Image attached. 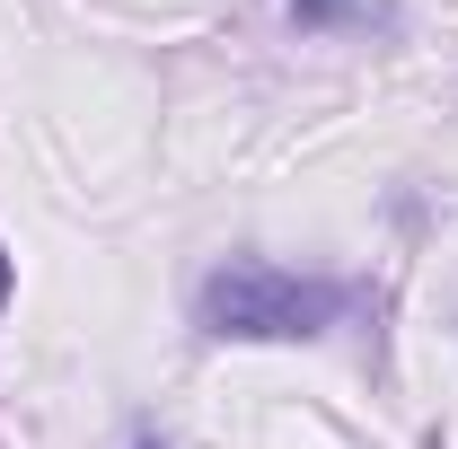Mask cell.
<instances>
[{
  "label": "cell",
  "instance_id": "6da1fadb",
  "mask_svg": "<svg viewBox=\"0 0 458 449\" xmlns=\"http://www.w3.org/2000/svg\"><path fill=\"white\" fill-rule=\"evenodd\" d=\"M344 318V282H309L256 256H229L194 282V326L221 343H309Z\"/></svg>",
  "mask_w": 458,
  "mask_h": 449
},
{
  "label": "cell",
  "instance_id": "7a4b0ae2",
  "mask_svg": "<svg viewBox=\"0 0 458 449\" xmlns=\"http://www.w3.org/2000/svg\"><path fill=\"white\" fill-rule=\"evenodd\" d=\"M300 36H397L405 9L397 0H291Z\"/></svg>",
  "mask_w": 458,
  "mask_h": 449
},
{
  "label": "cell",
  "instance_id": "3957f363",
  "mask_svg": "<svg viewBox=\"0 0 458 449\" xmlns=\"http://www.w3.org/2000/svg\"><path fill=\"white\" fill-rule=\"evenodd\" d=\"M0 309H9V247H0Z\"/></svg>",
  "mask_w": 458,
  "mask_h": 449
}]
</instances>
